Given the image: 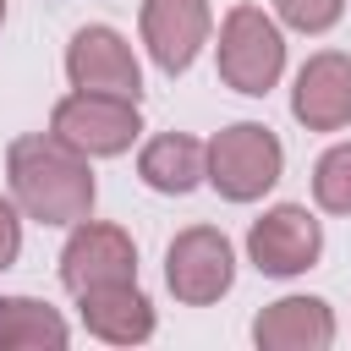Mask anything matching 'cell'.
Instances as JSON below:
<instances>
[{
  "label": "cell",
  "mask_w": 351,
  "mask_h": 351,
  "mask_svg": "<svg viewBox=\"0 0 351 351\" xmlns=\"http://www.w3.org/2000/svg\"><path fill=\"white\" fill-rule=\"evenodd\" d=\"M291 115L307 132H340L351 126V55L340 49H318L291 88Z\"/></svg>",
  "instance_id": "cell-10"
},
{
  "label": "cell",
  "mask_w": 351,
  "mask_h": 351,
  "mask_svg": "<svg viewBox=\"0 0 351 351\" xmlns=\"http://www.w3.org/2000/svg\"><path fill=\"white\" fill-rule=\"evenodd\" d=\"M252 340L263 351H324L335 346V313L318 296H280L258 313Z\"/></svg>",
  "instance_id": "cell-11"
},
{
  "label": "cell",
  "mask_w": 351,
  "mask_h": 351,
  "mask_svg": "<svg viewBox=\"0 0 351 351\" xmlns=\"http://www.w3.org/2000/svg\"><path fill=\"white\" fill-rule=\"evenodd\" d=\"M214 11L208 0H143V44L165 77H181L208 44Z\"/></svg>",
  "instance_id": "cell-9"
},
{
  "label": "cell",
  "mask_w": 351,
  "mask_h": 351,
  "mask_svg": "<svg viewBox=\"0 0 351 351\" xmlns=\"http://www.w3.org/2000/svg\"><path fill=\"white\" fill-rule=\"evenodd\" d=\"M66 77H71L77 93H115V99H137L143 93V66H137L132 44L104 22H88V27L71 33Z\"/></svg>",
  "instance_id": "cell-6"
},
{
  "label": "cell",
  "mask_w": 351,
  "mask_h": 351,
  "mask_svg": "<svg viewBox=\"0 0 351 351\" xmlns=\"http://www.w3.org/2000/svg\"><path fill=\"white\" fill-rule=\"evenodd\" d=\"M203 165H208V143L186 137V132H159L143 143L137 154V176L154 186V192H192L203 181Z\"/></svg>",
  "instance_id": "cell-13"
},
{
  "label": "cell",
  "mask_w": 351,
  "mask_h": 351,
  "mask_svg": "<svg viewBox=\"0 0 351 351\" xmlns=\"http://www.w3.org/2000/svg\"><path fill=\"white\" fill-rule=\"evenodd\" d=\"M313 197L329 214H351V143H335L313 165Z\"/></svg>",
  "instance_id": "cell-15"
},
{
  "label": "cell",
  "mask_w": 351,
  "mask_h": 351,
  "mask_svg": "<svg viewBox=\"0 0 351 351\" xmlns=\"http://www.w3.org/2000/svg\"><path fill=\"white\" fill-rule=\"evenodd\" d=\"M77 307H82L88 335H99V340H110V346H137V340L154 335V307H148V296L137 291V280L82 291Z\"/></svg>",
  "instance_id": "cell-12"
},
{
  "label": "cell",
  "mask_w": 351,
  "mask_h": 351,
  "mask_svg": "<svg viewBox=\"0 0 351 351\" xmlns=\"http://www.w3.org/2000/svg\"><path fill=\"white\" fill-rule=\"evenodd\" d=\"M274 11H280V22L296 27V33H329V27L340 22L346 0H274Z\"/></svg>",
  "instance_id": "cell-16"
},
{
  "label": "cell",
  "mask_w": 351,
  "mask_h": 351,
  "mask_svg": "<svg viewBox=\"0 0 351 351\" xmlns=\"http://www.w3.org/2000/svg\"><path fill=\"white\" fill-rule=\"evenodd\" d=\"M0 22H5V0H0Z\"/></svg>",
  "instance_id": "cell-18"
},
{
  "label": "cell",
  "mask_w": 351,
  "mask_h": 351,
  "mask_svg": "<svg viewBox=\"0 0 351 351\" xmlns=\"http://www.w3.org/2000/svg\"><path fill=\"white\" fill-rule=\"evenodd\" d=\"M16 252H22V219H16V208L0 197V269H11Z\"/></svg>",
  "instance_id": "cell-17"
},
{
  "label": "cell",
  "mask_w": 351,
  "mask_h": 351,
  "mask_svg": "<svg viewBox=\"0 0 351 351\" xmlns=\"http://www.w3.org/2000/svg\"><path fill=\"white\" fill-rule=\"evenodd\" d=\"M5 176H11V197L27 219L38 225H77L93 214V170L77 148H66L55 132H33L16 137L5 148Z\"/></svg>",
  "instance_id": "cell-1"
},
{
  "label": "cell",
  "mask_w": 351,
  "mask_h": 351,
  "mask_svg": "<svg viewBox=\"0 0 351 351\" xmlns=\"http://www.w3.org/2000/svg\"><path fill=\"white\" fill-rule=\"evenodd\" d=\"M66 340H71V329L49 302H38V296L0 302V351H38V346H66Z\"/></svg>",
  "instance_id": "cell-14"
},
{
  "label": "cell",
  "mask_w": 351,
  "mask_h": 351,
  "mask_svg": "<svg viewBox=\"0 0 351 351\" xmlns=\"http://www.w3.org/2000/svg\"><path fill=\"white\" fill-rule=\"evenodd\" d=\"M165 280H170L176 302H186V307L219 302L230 291V280H236V252H230L225 230H214V225L181 230L170 241V252H165Z\"/></svg>",
  "instance_id": "cell-5"
},
{
  "label": "cell",
  "mask_w": 351,
  "mask_h": 351,
  "mask_svg": "<svg viewBox=\"0 0 351 351\" xmlns=\"http://www.w3.org/2000/svg\"><path fill=\"white\" fill-rule=\"evenodd\" d=\"M121 280H137V247L121 225H93V219H77L66 247H60V285L71 296L82 291H99V285H121Z\"/></svg>",
  "instance_id": "cell-7"
},
{
  "label": "cell",
  "mask_w": 351,
  "mask_h": 351,
  "mask_svg": "<svg viewBox=\"0 0 351 351\" xmlns=\"http://www.w3.org/2000/svg\"><path fill=\"white\" fill-rule=\"evenodd\" d=\"M324 252V230L318 219L302 208V203H274L263 219H252L247 230V258L258 274H274V280H291L302 269H313Z\"/></svg>",
  "instance_id": "cell-8"
},
{
  "label": "cell",
  "mask_w": 351,
  "mask_h": 351,
  "mask_svg": "<svg viewBox=\"0 0 351 351\" xmlns=\"http://www.w3.org/2000/svg\"><path fill=\"white\" fill-rule=\"evenodd\" d=\"M280 170H285L280 137H274L269 126H258V121H236V126H225V132L208 143L203 181H208L219 197H230V203H252V197H263V192L280 181Z\"/></svg>",
  "instance_id": "cell-2"
},
{
  "label": "cell",
  "mask_w": 351,
  "mask_h": 351,
  "mask_svg": "<svg viewBox=\"0 0 351 351\" xmlns=\"http://www.w3.org/2000/svg\"><path fill=\"white\" fill-rule=\"evenodd\" d=\"M49 132L77 148L82 159H110L126 154L143 132L137 121V99H115V93H66L49 115Z\"/></svg>",
  "instance_id": "cell-4"
},
{
  "label": "cell",
  "mask_w": 351,
  "mask_h": 351,
  "mask_svg": "<svg viewBox=\"0 0 351 351\" xmlns=\"http://www.w3.org/2000/svg\"><path fill=\"white\" fill-rule=\"evenodd\" d=\"M285 71V38L274 27L269 11L258 5H236L219 27V77L225 88L247 93V99H263Z\"/></svg>",
  "instance_id": "cell-3"
}]
</instances>
